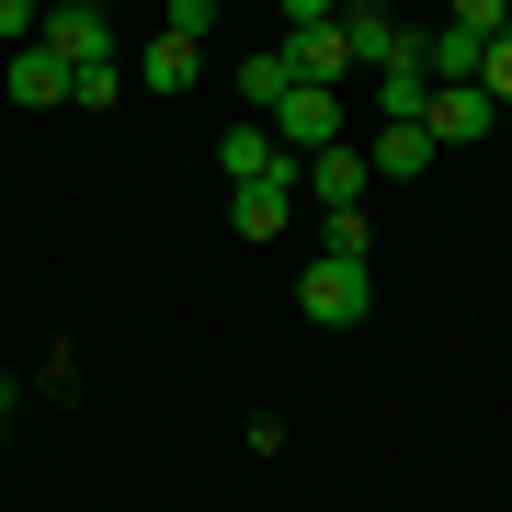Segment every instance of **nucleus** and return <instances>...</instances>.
<instances>
[{"label":"nucleus","mask_w":512,"mask_h":512,"mask_svg":"<svg viewBox=\"0 0 512 512\" xmlns=\"http://www.w3.org/2000/svg\"><path fill=\"white\" fill-rule=\"evenodd\" d=\"M285 69H296V92H342L353 80V46H342V12L330 0H296L285 12Z\"/></svg>","instance_id":"obj_1"},{"label":"nucleus","mask_w":512,"mask_h":512,"mask_svg":"<svg viewBox=\"0 0 512 512\" xmlns=\"http://www.w3.org/2000/svg\"><path fill=\"white\" fill-rule=\"evenodd\" d=\"M296 308H308L319 330H353V319L376 308V274H365V262H330V251H319L308 274H296Z\"/></svg>","instance_id":"obj_2"},{"label":"nucleus","mask_w":512,"mask_h":512,"mask_svg":"<svg viewBox=\"0 0 512 512\" xmlns=\"http://www.w3.org/2000/svg\"><path fill=\"white\" fill-rule=\"evenodd\" d=\"M274 148L285 160H330L342 148V92H285L274 103Z\"/></svg>","instance_id":"obj_3"},{"label":"nucleus","mask_w":512,"mask_h":512,"mask_svg":"<svg viewBox=\"0 0 512 512\" xmlns=\"http://www.w3.org/2000/svg\"><path fill=\"white\" fill-rule=\"evenodd\" d=\"M35 46L57 57V69H92V57H114V23L92 12V0H57V12L35 23Z\"/></svg>","instance_id":"obj_4"},{"label":"nucleus","mask_w":512,"mask_h":512,"mask_svg":"<svg viewBox=\"0 0 512 512\" xmlns=\"http://www.w3.org/2000/svg\"><path fill=\"white\" fill-rule=\"evenodd\" d=\"M365 183H376V171H365V148H330V160L296 171V194H308L319 217H365Z\"/></svg>","instance_id":"obj_5"},{"label":"nucleus","mask_w":512,"mask_h":512,"mask_svg":"<svg viewBox=\"0 0 512 512\" xmlns=\"http://www.w3.org/2000/svg\"><path fill=\"white\" fill-rule=\"evenodd\" d=\"M217 171H228V194H251V183H296V160L274 148V126H228V137H217Z\"/></svg>","instance_id":"obj_6"},{"label":"nucleus","mask_w":512,"mask_h":512,"mask_svg":"<svg viewBox=\"0 0 512 512\" xmlns=\"http://www.w3.org/2000/svg\"><path fill=\"white\" fill-rule=\"evenodd\" d=\"M342 46L365 57V69H410V57H421V35H410L399 12H376V0H353V12H342Z\"/></svg>","instance_id":"obj_7"},{"label":"nucleus","mask_w":512,"mask_h":512,"mask_svg":"<svg viewBox=\"0 0 512 512\" xmlns=\"http://www.w3.org/2000/svg\"><path fill=\"white\" fill-rule=\"evenodd\" d=\"M490 126H501L490 92H433V103H421V137H433V148H478Z\"/></svg>","instance_id":"obj_8"},{"label":"nucleus","mask_w":512,"mask_h":512,"mask_svg":"<svg viewBox=\"0 0 512 512\" xmlns=\"http://www.w3.org/2000/svg\"><path fill=\"white\" fill-rule=\"evenodd\" d=\"M126 80H137V92H194V80H205V46H183V35H148Z\"/></svg>","instance_id":"obj_9"},{"label":"nucleus","mask_w":512,"mask_h":512,"mask_svg":"<svg viewBox=\"0 0 512 512\" xmlns=\"http://www.w3.org/2000/svg\"><path fill=\"white\" fill-rule=\"evenodd\" d=\"M365 171H376V183H421V171H433V137H421V126H376Z\"/></svg>","instance_id":"obj_10"},{"label":"nucleus","mask_w":512,"mask_h":512,"mask_svg":"<svg viewBox=\"0 0 512 512\" xmlns=\"http://www.w3.org/2000/svg\"><path fill=\"white\" fill-rule=\"evenodd\" d=\"M285 217H296V183H251V194H228V228H239V239H274Z\"/></svg>","instance_id":"obj_11"},{"label":"nucleus","mask_w":512,"mask_h":512,"mask_svg":"<svg viewBox=\"0 0 512 512\" xmlns=\"http://www.w3.org/2000/svg\"><path fill=\"white\" fill-rule=\"evenodd\" d=\"M12 103H69V69L46 46H12Z\"/></svg>","instance_id":"obj_12"},{"label":"nucleus","mask_w":512,"mask_h":512,"mask_svg":"<svg viewBox=\"0 0 512 512\" xmlns=\"http://www.w3.org/2000/svg\"><path fill=\"white\" fill-rule=\"evenodd\" d=\"M239 92H251L262 114H274V103L296 92V69H285V46H262V57H251V69H239Z\"/></svg>","instance_id":"obj_13"},{"label":"nucleus","mask_w":512,"mask_h":512,"mask_svg":"<svg viewBox=\"0 0 512 512\" xmlns=\"http://www.w3.org/2000/svg\"><path fill=\"white\" fill-rule=\"evenodd\" d=\"M114 92H126V69H114V57H92V69H69V103H80V114H103Z\"/></svg>","instance_id":"obj_14"},{"label":"nucleus","mask_w":512,"mask_h":512,"mask_svg":"<svg viewBox=\"0 0 512 512\" xmlns=\"http://www.w3.org/2000/svg\"><path fill=\"white\" fill-rule=\"evenodd\" d=\"M478 92H490V114H512V35H501L490 57H478Z\"/></svg>","instance_id":"obj_15"},{"label":"nucleus","mask_w":512,"mask_h":512,"mask_svg":"<svg viewBox=\"0 0 512 512\" xmlns=\"http://www.w3.org/2000/svg\"><path fill=\"white\" fill-rule=\"evenodd\" d=\"M160 35H183V46H205V35H217V0H171V23H160Z\"/></svg>","instance_id":"obj_16"},{"label":"nucleus","mask_w":512,"mask_h":512,"mask_svg":"<svg viewBox=\"0 0 512 512\" xmlns=\"http://www.w3.org/2000/svg\"><path fill=\"white\" fill-rule=\"evenodd\" d=\"M35 23H46V12H23V0H0V46H35Z\"/></svg>","instance_id":"obj_17"},{"label":"nucleus","mask_w":512,"mask_h":512,"mask_svg":"<svg viewBox=\"0 0 512 512\" xmlns=\"http://www.w3.org/2000/svg\"><path fill=\"white\" fill-rule=\"evenodd\" d=\"M0 433H12V376H0Z\"/></svg>","instance_id":"obj_18"}]
</instances>
